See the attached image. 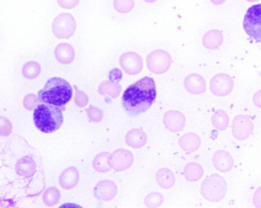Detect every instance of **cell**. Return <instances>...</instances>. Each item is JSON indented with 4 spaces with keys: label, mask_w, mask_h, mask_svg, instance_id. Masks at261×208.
I'll return each instance as SVG.
<instances>
[{
    "label": "cell",
    "mask_w": 261,
    "mask_h": 208,
    "mask_svg": "<svg viewBox=\"0 0 261 208\" xmlns=\"http://www.w3.org/2000/svg\"><path fill=\"white\" fill-rule=\"evenodd\" d=\"M156 97L155 83L151 77L133 83L122 95V106L125 112L132 116H139L150 109Z\"/></svg>",
    "instance_id": "cell-1"
},
{
    "label": "cell",
    "mask_w": 261,
    "mask_h": 208,
    "mask_svg": "<svg viewBox=\"0 0 261 208\" xmlns=\"http://www.w3.org/2000/svg\"><path fill=\"white\" fill-rule=\"evenodd\" d=\"M38 97L42 103L62 107L71 101L72 88L68 81L61 77H52L38 92Z\"/></svg>",
    "instance_id": "cell-2"
},
{
    "label": "cell",
    "mask_w": 261,
    "mask_h": 208,
    "mask_svg": "<svg viewBox=\"0 0 261 208\" xmlns=\"http://www.w3.org/2000/svg\"><path fill=\"white\" fill-rule=\"evenodd\" d=\"M34 121L36 128L43 133H53L63 124L64 117L57 106L39 104L34 112Z\"/></svg>",
    "instance_id": "cell-3"
},
{
    "label": "cell",
    "mask_w": 261,
    "mask_h": 208,
    "mask_svg": "<svg viewBox=\"0 0 261 208\" xmlns=\"http://www.w3.org/2000/svg\"><path fill=\"white\" fill-rule=\"evenodd\" d=\"M228 186L225 179L218 174H213L203 180L201 194L203 198L212 202H218L226 196Z\"/></svg>",
    "instance_id": "cell-4"
},
{
    "label": "cell",
    "mask_w": 261,
    "mask_h": 208,
    "mask_svg": "<svg viewBox=\"0 0 261 208\" xmlns=\"http://www.w3.org/2000/svg\"><path fill=\"white\" fill-rule=\"evenodd\" d=\"M243 25L250 38L261 43V4L249 7L245 15Z\"/></svg>",
    "instance_id": "cell-5"
},
{
    "label": "cell",
    "mask_w": 261,
    "mask_h": 208,
    "mask_svg": "<svg viewBox=\"0 0 261 208\" xmlns=\"http://www.w3.org/2000/svg\"><path fill=\"white\" fill-rule=\"evenodd\" d=\"M76 31V22L73 16L69 13L58 15L52 23V33L57 38L69 39Z\"/></svg>",
    "instance_id": "cell-6"
},
{
    "label": "cell",
    "mask_w": 261,
    "mask_h": 208,
    "mask_svg": "<svg viewBox=\"0 0 261 208\" xmlns=\"http://www.w3.org/2000/svg\"><path fill=\"white\" fill-rule=\"evenodd\" d=\"M172 65L171 55L163 49H158L147 56V67L155 74H163L170 69Z\"/></svg>",
    "instance_id": "cell-7"
},
{
    "label": "cell",
    "mask_w": 261,
    "mask_h": 208,
    "mask_svg": "<svg viewBox=\"0 0 261 208\" xmlns=\"http://www.w3.org/2000/svg\"><path fill=\"white\" fill-rule=\"evenodd\" d=\"M109 162L115 171H124L132 166L134 157L130 150L119 149L110 154Z\"/></svg>",
    "instance_id": "cell-8"
},
{
    "label": "cell",
    "mask_w": 261,
    "mask_h": 208,
    "mask_svg": "<svg viewBox=\"0 0 261 208\" xmlns=\"http://www.w3.org/2000/svg\"><path fill=\"white\" fill-rule=\"evenodd\" d=\"M234 89V81L226 73H218L211 81V91L217 97L228 96Z\"/></svg>",
    "instance_id": "cell-9"
},
{
    "label": "cell",
    "mask_w": 261,
    "mask_h": 208,
    "mask_svg": "<svg viewBox=\"0 0 261 208\" xmlns=\"http://www.w3.org/2000/svg\"><path fill=\"white\" fill-rule=\"evenodd\" d=\"M119 66L129 75H136L143 69V59L135 52L123 53L119 58Z\"/></svg>",
    "instance_id": "cell-10"
},
{
    "label": "cell",
    "mask_w": 261,
    "mask_h": 208,
    "mask_svg": "<svg viewBox=\"0 0 261 208\" xmlns=\"http://www.w3.org/2000/svg\"><path fill=\"white\" fill-rule=\"evenodd\" d=\"M253 131V123L248 116H235L232 122V134L234 138L239 141H244L249 138Z\"/></svg>",
    "instance_id": "cell-11"
},
{
    "label": "cell",
    "mask_w": 261,
    "mask_h": 208,
    "mask_svg": "<svg viewBox=\"0 0 261 208\" xmlns=\"http://www.w3.org/2000/svg\"><path fill=\"white\" fill-rule=\"evenodd\" d=\"M94 197L102 201H110L118 195V186L112 180H103L94 188Z\"/></svg>",
    "instance_id": "cell-12"
},
{
    "label": "cell",
    "mask_w": 261,
    "mask_h": 208,
    "mask_svg": "<svg viewBox=\"0 0 261 208\" xmlns=\"http://www.w3.org/2000/svg\"><path fill=\"white\" fill-rule=\"evenodd\" d=\"M164 124L170 132H179L186 124V117L179 111H168L164 116Z\"/></svg>",
    "instance_id": "cell-13"
},
{
    "label": "cell",
    "mask_w": 261,
    "mask_h": 208,
    "mask_svg": "<svg viewBox=\"0 0 261 208\" xmlns=\"http://www.w3.org/2000/svg\"><path fill=\"white\" fill-rule=\"evenodd\" d=\"M214 168L222 173H227L232 170L234 166L233 157L226 150H219L214 152L213 157Z\"/></svg>",
    "instance_id": "cell-14"
},
{
    "label": "cell",
    "mask_w": 261,
    "mask_h": 208,
    "mask_svg": "<svg viewBox=\"0 0 261 208\" xmlns=\"http://www.w3.org/2000/svg\"><path fill=\"white\" fill-rule=\"evenodd\" d=\"M184 86L186 91L193 95H200L206 90L204 79L198 73H191L187 75L184 81Z\"/></svg>",
    "instance_id": "cell-15"
},
{
    "label": "cell",
    "mask_w": 261,
    "mask_h": 208,
    "mask_svg": "<svg viewBox=\"0 0 261 208\" xmlns=\"http://www.w3.org/2000/svg\"><path fill=\"white\" fill-rule=\"evenodd\" d=\"M80 181V173L79 170L71 166L65 169L59 177V184L65 190H71L79 184Z\"/></svg>",
    "instance_id": "cell-16"
},
{
    "label": "cell",
    "mask_w": 261,
    "mask_h": 208,
    "mask_svg": "<svg viewBox=\"0 0 261 208\" xmlns=\"http://www.w3.org/2000/svg\"><path fill=\"white\" fill-rule=\"evenodd\" d=\"M54 54H55L56 60L63 65L71 64L73 62L74 57H75L74 49L69 43H60V44H58L55 48Z\"/></svg>",
    "instance_id": "cell-17"
},
{
    "label": "cell",
    "mask_w": 261,
    "mask_h": 208,
    "mask_svg": "<svg viewBox=\"0 0 261 208\" xmlns=\"http://www.w3.org/2000/svg\"><path fill=\"white\" fill-rule=\"evenodd\" d=\"M125 143L133 149H140L147 143V135L141 129H131L125 136Z\"/></svg>",
    "instance_id": "cell-18"
},
{
    "label": "cell",
    "mask_w": 261,
    "mask_h": 208,
    "mask_svg": "<svg viewBox=\"0 0 261 208\" xmlns=\"http://www.w3.org/2000/svg\"><path fill=\"white\" fill-rule=\"evenodd\" d=\"M201 144V138L196 133H187L179 139V146L182 150L187 152H194L199 150Z\"/></svg>",
    "instance_id": "cell-19"
},
{
    "label": "cell",
    "mask_w": 261,
    "mask_h": 208,
    "mask_svg": "<svg viewBox=\"0 0 261 208\" xmlns=\"http://www.w3.org/2000/svg\"><path fill=\"white\" fill-rule=\"evenodd\" d=\"M158 185L163 189H171L175 184V177L173 172L168 168H161L155 173Z\"/></svg>",
    "instance_id": "cell-20"
},
{
    "label": "cell",
    "mask_w": 261,
    "mask_h": 208,
    "mask_svg": "<svg viewBox=\"0 0 261 208\" xmlns=\"http://www.w3.org/2000/svg\"><path fill=\"white\" fill-rule=\"evenodd\" d=\"M223 42V35L220 31L212 30L205 33L202 37V44L207 49H216Z\"/></svg>",
    "instance_id": "cell-21"
},
{
    "label": "cell",
    "mask_w": 261,
    "mask_h": 208,
    "mask_svg": "<svg viewBox=\"0 0 261 208\" xmlns=\"http://www.w3.org/2000/svg\"><path fill=\"white\" fill-rule=\"evenodd\" d=\"M98 92L102 96L118 98L121 92V85L116 81H104L98 87Z\"/></svg>",
    "instance_id": "cell-22"
},
{
    "label": "cell",
    "mask_w": 261,
    "mask_h": 208,
    "mask_svg": "<svg viewBox=\"0 0 261 208\" xmlns=\"http://www.w3.org/2000/svg\"><path fill=\"white\" fill-rule=\"evenodd\" d=\"M203 176V169L199 163L190 162L186 164L184 168V177L189 182H197L202 179Z\"/></svg>",
    "instance_id": "cell-23"
},
{
    "label": "cell",
    "mask_w": 261,
    "mask_h": 208,
    "mask_svg": "<svg viewBox=\"0 0 261 208\" xmlns=\"http://www.w3.org/2000/svg\"><path fill=\"white\" fill-rule=\"evenodd\" d=\"M229 116L227 115V113L219 110L217 112H215L214 116L212 117V122L214 128H216L219 131H224L229 126Z\"/></svg>",
    "instance_id": "cell-24"
},
{
    "label": "cell",
    "mask_w": 261,
    "mask_h": 208,
    "mask_svg": "<svg viewBox=\"0 0 261 208\" xmlns=\"http://www.w3.org/2000/svg\"><path fill=\"white\" fill-rule=\"evenodd\" d=\"M110 153L109 152H101L97 154L93 160V167L98 172H108L112 167L109 162Z\"/></svg>",
    "instance_id": "cell-25"
},
{
    "label": "cell",
    "mask_w": 261,
    "mask_h": 208,
    "mask_svg": "<svg viewBox=\"0 0 261 208\" xmlns=\"http://www.w3.org/2000/svg\"><path fill=\"white\" fill-rule=\"evenodd\" d=\"M40 71H41V67L36 61H31L25 63L22 69L23 75L27 80H35L39 75Z\"/></svg>",
    "instance_id": "cell-26"
},
{
    "label": "cell",
    "mask_w": 261,
    "mask_h": 208,
    "mask_svg": "<svg viewBox=\"0 0 261 208\" xmlns=\"http://www.w3.org/2000/svg\"><path fill=\"white\" fill-rule=\"evenodd\" d=\"M61 194L59 190L55 187L48 188L43 194V201L47 206H54L59 202Z\"/></svg>",
    "instance_id": "cell-27"
},
{
    "label": "cell",
    "mask_w": 261,
    "mask_h": 208,
    "mask_svg": "<svg viewBox=\"0 0 261 208\" xmlns=\"http://www.w3.org/2000/svg\"><path fill=\"white\" fill-rule=\"evenodd\" d=\"M164 200H165V197L161 193L153 192L146 196L144 199V203L147 207L156 208L160 207L164 203Z\"/></svg>",
    "instance_id": "cell-28"
},
{
    "label": "cell",
    "mask_w": 261,
    "mask_h": 208,
    "mask_svg": "<svg viewBox=\"0 0 261 208\" xmlns=\"http://www.w3.org/2000/svg\"><path fill=\"white\" fill-rule=\"evenodd\" d=\"M134 7V0H115L114 8L120 14H127Z\"/></svg>",
    "instance_id": "cell-29"
},
{
    "label": "cell",
    "mask_w": 261,
    "mask_h": 208,
    "mask_svg": "<svg viewBox=\"0 0 261 208\" xmlns=\"http://www.w3.org/2000/svg\"><path fill=\"white\" fill-rule=\"evenodd\" d=\"M17 173L19 175H24V176H30L33 173L32 171V163L29 158H24L23 161L18 162L16 165Z\"/></svg>",
    "instance_id": "cell-30"
},
{
    "label": "cell",
    "mask_w": 261,
    "mask_h": 208,
    "mask_svg": "<svg viewBox=\"0 0 261 208\" xmlns=\"http://www.w3.org/2000/svg\"><path fill=\"white\" fill-rule=\"evenodd\" d=\"M39 97L36 96L35 94H29L24 98L23 104H24V109L28 111H33L36 110V107L39 105Z\"/></svg>",
    "instance_id": "cell-31"
},
{
    "label": "cell",
    "mask_w": 261,
    "mask_h": 208,
    "mask_svg": "<svg viewBox=\"0 0 261 208\" xmlns=\"http://www.w3.org/2000/svg\"><path fill=\"white\" fill-rule=\"evenodd\" d=\"M0 130H1V136H8L12 132L11 122L4 116L0 117Z\"/></svg>",
    "instance_id": "cell-32"
},
{
    "label": "cell",
    "mask_w": 261,
    "mask_h": 208,
    "mask_svg": "<svg viewBox=\"0 0 261 208\" xmlns=\"http://www.w3.org/2000/svg\"><path fill=\"white\" fill-rule=\"evenodd\" d=\"M86 113H87V116L89 117V119L91 121H93V122H100L102 120V118H103L102 112L99 109L94 108V107L88 108L86 110Z\"/></svg>",
    "instance_id": "cell-33"
},
{
    "label": "cell",
    "mask_w": 261,
    "mask_h": 208,
    "mask_svg": "<svg viewBox=\"0 0 261 208\" xmlns=\"http://www.w3.org/2000/svg\"><path fill=\"white\" fill-rule=\"evenodd\" d=\"M74 101H75V104L77 105L79 107L83 108V107H85L86 105L88 104V97L83 91L76 90Z\"/></svg>",
    "instance_id": "cell-34"
},
{
    "label": "cell",
    "mask_w": 261,
    "mask_h": 208,
    "mask_svg": "<svg viewBox=\"0 0 261 208\" xmlns=\"http://www.w3.org/2000/svg\"><path fill=\"white\" fill-rule=\"evenodd\" d=\"M80 3V0H58L60 7L64 9H72L76 7Z\"/></svg>",
    "instance_id": "cell-35"
},
{
    "label": "cell",
    "mask_w": 261,
    "mask_h": 208,
    "mask_svg": "<svg viewBox=\"0 0 261 208\" xmlns=\"http://www.w3.org/2000/svg\"><path fill=\"white\" fill-rule=\"evenodd\" d=\"M253 204L256 208H261V187H259L253 195Z\"/></svg>",
    "instance_id": "cell-36"
},
{
    "label": "cell",
    "mask_w": 261,
    "mask_h": 208,
    "mask_svg": "<svg viewBox=\"0 0 261 208\" xmlns=\"http://www.w3.org/2000/svg\"><path fill=\"white\" fill-rule=\"evenodd\" d=\"M252 100H253V104L255 105L257 108L261 109V90L254 93Z\"/></svg>",
    "instance_id": "cell-37"
},
{
    "label": "cell",
    "mask_w": 261,
    "mask_h": 208,
    "mask_svg": "<svg viewBox=\"0 0 261 208\" xmlns=\"http://www.w3.org/2000/svg\"><path fill=\"white\" fill-rule=\"evenodd\" d=\"M211 1L214 5H220V4H223L226 0H211Z\"/></svg>",
    "instance_id": "cell-38"
},
{
    "label": "cell",
    "mask_w": 261,
    "mask_h": 208,
    "mask_svg": "<svg viewBox=\"0 0 261 208\" xmlns=\"http://www.w3.org/2000/svg\"><path fill=\"white\" fill-rule=\"evenodd\" d=\"M145 2H147V3H154L155 1H158V0H144Z\"/></svg>",
    "instance_id": "cell-39"
},
{
    "label": "cell",
    "mask_w": 261,
    "mask_h": 208,
    "mask_svg": "<svg viewBox=\"0 0 261 208\" xmlns=\"http://www.w3.org/2000/svg\"><path fill=\"white\" fill-rule=\"evenodd\" d=\"M247 1H249V2H254V1H257V0H247Z\"/></svg>",
    "instance_id": "cell-40"
}]
</instances>
